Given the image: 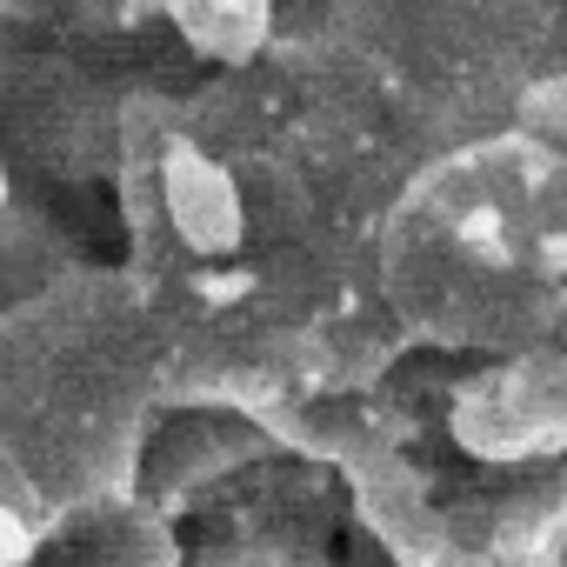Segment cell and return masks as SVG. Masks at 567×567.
Instances as JSON below:
<instances>
[{
    "label": "cell",
    "mask_w": 567,
    "mask_h": 567,
    "mask_svg": "<svg viewBox=\"0 0 567 567\" xmlns=\"http://www.w3.org/2000/svg\"><path fill=\"white\" fill-rule=\"evenodd\" d=\"M167 214L194 254H227L240 240V194L227 187L220 167H207L194 154H174V167H167Z\"/></svg>",
    "instance_id": "obj_1"
}]
</instances>
